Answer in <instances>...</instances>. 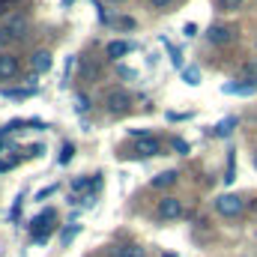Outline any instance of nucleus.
Instances as JSON below:
<instances>
[{"instance_id": "8", "label": "nucleus", "mask_w": 257, "mask_h": 257, "mask_svg": "<svg viewBox=\"0 0 257 257\" xmlns=\"http://www.w3.org/2000/svg\"><path fill=\"white\" fill-rule=\"evenodd\" d=\"M159 150H162V144L156 141V138H144V141H138L135 144V156H159Z\"/></svg>"}, {"instance_id": "13", "label": "nucleus", "mask_w": 257, "mask_h": 257, "mask_svg": "<svg viewBox=\"0 0 257 257\" xmlns=\"http://www.w3.org/2000/svg\"><path fill=\"white\" fill-rule=\"evenodd\" d=\"M78 72H81L84 81H96V78H99V66L90 63V60H81V69H78Z\"/></svg>"}, {"instance_id": "31", "label": "nucleus", "mask_w": 257, "mask_h": 257, "mask_svg": "<svg viewBox=\"0 0 257 257\" xmlns=\"http://www.w3.org/2000/svg\"><path fill=\"white\" fill-rule=\"evenodd\" d=\"M3 6H6V0H0V12H3Z\"/></svg>"}, {"instance_id": "15", "label": "nucleus", "mask_w": 257, "mask_h": 257, "mask_svg": "<svg viewBox=\"0 0 257 257\" xmlns=\"http://www.w3.org/2000/svg\"><path fill=\"white\" fill-rule=\"evenodd\" d=\"M117 257H147V251H144L141 245H132V242H128V245H120V248H117Z\"/></svg>"}, {"instance_id": "22", "label": "nucleus", "mask_w": 257, "mask_h": 257, "mask_svg": "<svg viewBox=\"0 0 257 257\" xmlns=\"http://www.w3.org/2000/svg\"><path fill=\"white\" fill-rule=\"evenodd\" d=\"M189 150H192V147H189V141H183V138H174V153H177V156H186Z\"/></svg>"}, {"instance_id": "17", "label": "nucleus", "mask_w": 257, "mask_h": 257, "mask_svg": "<svg viewBox=\"0 0 257 257\" xmlns=\"http://www.w3.org/2000/svg\"><path fill=\"white\" fill-rule=\"evenodd\" d=\"M165 45H168V51H171V63H174V69H180V72H183V69H186V66H183V51H180V48H174L168 39H165Z\"/></svg>"}, {"instance_id": "20", "label": "nucleus", "mask_w": 257, "mask_h": 257, "mask_svg": "<svg viewBox=\"0 0 257 257\" xmlns=\"http://www.w3.org/2000/svg\"><path fill=\"white\" fill-rule=\"evenodd\" d=\"M72 156H75V147H72V144H63V150H60V159H57V162H60V165H69V162H72Z\"/></svg>"}, {"instance_id": "30", "label": "nucleus", "mask_w": 257, "mask_h": 257, "mask_svg": "<svg viewBox=\"0 0 257 257\" xmlns=\"http://www.w3.org/2000/svg\"><path fill=\"white\" fill-rule=\"evenodd\" d=\"M120 75H123V78H135V69H126V66H120Z\"/></svg>"}, {"instance_id": "19", "label": "nucleus", "mask_w": 257, "mask_h": 257, "mask_svg": "<svg viewBox=\"0 0 257 257\" xmlns=\"http://www.w3.org/2000/svg\"><path fill=\"white\" fill-rule=\"evenodd\" d=\"M36 90H30V87H24V90H3V96L6 99H27V96H33Z\"/></svg>"}, {"instance_id": "27", "label": "nucleus", "mask_w": 257, "mask_h": 257, "mask_svg": "<svg viewBox=\"0 0 257 257\" xmlns=\"http://www.w3.org/2000/svg\"><path fill=\"white\" fill-rule=\"evenodd\" d=\"M168 120H171V123H174V120L180 123V120H189V114H177V111H168Z\"/></svg>"}, {"instance_id": "21", "label": "nucleus", "mask_w": 257, "mask_h": 257, "mask_svg": "<svg viewBox=\"0 0 257 257\" xmlns=\"http://www.w3.org/2000/svg\"><path fill=\"white\" fill-rule=\"evenodd\" d=\"M75 108H78V114H87V111H90V99H87L84 93H78V99H75Z\"/></svg>"}, {"instance_id": "33", "label": "nucleus", "mask_w": 257, "mask_h": 257, "mask_svg": "<svg viewBox=\"0 0 257 257\" xmlns=\"http://www.w3.org/2000/svg\"><path fill=\"white\" fill-rule=\"evenodd\" d=\"M254 168H257V156H254Z\"/></svg>"}, {"instance_id": "7", "label": "nucleus", "mask_w": 257, "mask_h": 257, "mask_svg": "<svg viewBox=\"0 0 257 257\" xmlns=\"http://www.w3.org/2000/svg\"><path fill=\"white\" fill-rule=\"evenodd\" d=\"M132 48H135L132 42L114 39V42H108V48H105V57H108V60H120V57H126L128 51H132Z\"/></svg>"}, {"instance_id": "5", "label": "nucleus", "mask_w": 257, "mask_h": 257, "mask_svg": "<svg viewBox=\"0 0 257 257\" xmlns=\"http://www.w3.org/2000/svg\"><path fill=\"white\" fill-rule=\"evenodd\" d=\"M18 57H12V54H0V81H12V78H18Z\"/></svg>"}, {"instance_id": "1", "label": "nucleus", "mask_w": 257, "mask_h": 257, "mask_svg": "<svg viewBox=\"0 0 257 257\" xmlns=\"http://www.w3.org/2000/svg\"><path fill=\"white\" fill-rule=\"evenodd\" d=\"M27 30H30V18H27L24 12H12V15L3 21V27H0V33H3L6 39H24Z\"/></svg>"}, {"instance_id": "16", "label": "nucleus", "mask_w": 257, "mask_h": 257, "mask_svg": "<svg viewBox=\"0 0 257 257\" xmlns=\"http://www.w3.org/2000/svg\"><path fill=\"white\" fill-rule=\"evenodd\" d=\"M78 233H81V224H66L63 233H60V245H69V242H72Z\"/></svg>"}, {"instance_id": "29", "label": "nucleus", "mask_w": 257, "mask_h": 257, "mask_svg": "<svg viewBox=\"0 0 257 257\" xmlns=\"http://www.w3.org/2000/svg\"><path fill=\"white\" fill-rule=\"evenodd\" d=\"M150 3H153V6H156V9H165V6H171V3H174V0H150Z\"/></svg>"}, {"instance_id": "24", "label": "nucleus", "mask_w": 257, "mask_h": 257, "mask_svg": "<svg viewBox=\"0 0 257 257\" xmlns=\"http://www.w3.org/2000/svg\"><path fill=\"white\" fill-rule=\"evenodd\" d=\"M218 6H221V9H239L242 0H218Z\"/></svg>"}, {"instance_id": "26", "label": "nucleus", "mask_w": 257, "mask_h": 257, "mask_svg": "<svg viewBox=\"0 0 257 257\" xmlns=\"http://www.w3.org/2000/svg\"><path fill=\"white\" fill-rule=\"evenodd\" d=\"M54 192H57V186H48V189H42V192L36 194V200H45L48 194H54Z\"/></svg>"}, {"instance_id": "4", "label": "nucleus", "mask_w": 257, "mask_h": 257, "mask_svg": "<svg viewBox=\"0 0 257 257\" xmlns=\"http://www.w3.org/2000/svg\"><path fill=\"white\" fill-rule=\"evenodd\" d=\"M105 105H108L114 114H123V111H128V105H132V96H128L126 90H108Z\"/></svg>"}, {"instance_id": "12", "label": "nucleus", "mask_w": 257, "mask_h": 257, "mask_svg": "<svg viewBox=\"0 0 257 257\" xmlns=\"http://www.w3.org/2000/svg\"><path fill=\"white\" fill-rule=\"evenodd\" d=\"M257 84H251V81H242V84H224L221 87V93H239V96H248V93H254Z\"/></svg>"}, {"instance_id": "28", "label": "nucleus", "mask_w": 257, "mask_h": 257, "mask_svg": "<svg viewBox=\"0 0 257 257\" xmlns=\"http://www.w3.org/2000/svg\"><path fill=\"white\" fill-rule=\"evenodd\" d=\"M183 33H186V36H197V24H192V21H189V24L183 27Z\"/></svg>"}, {"instance_id": "11", "label": "nucleus", "mask_w": 257, "mask_h": 257, "mask_svg": "<svg viewBox=\"0 0 257 257\" xmlns=\"http://www.w3.org/2000/svg\"><path fill=\"white\" fill-rule=\"evenodd\" d=\"M177 180H180L177 171H162L159 177H153V189H168V186H174Z\"/></svg>"}, {"instance_id": "23", "label": "nucleus", "mask_w": 257, "mask_h": 257, "mask_svg": "<svg viewBox=\"0 0 257 257\" xmlns=\"http://www.w3.org/2000/svg\"><path fill=\"white\" fill-rule=\"evenodd\" d=\"M242 75H245V81H251V84H257V63H245V69H242Z\"/></svg>"}, {"instance_id": "14", "label": "nucleus", "mask_w": 257, "mask_h": 257, "mask_svg": "<svg viewBox=\"0 0 257 257\" xmlns=\"http://www.w3.org/2000/svg\"><path fill=\"white\" fill-rule=\"evenodd\" d=\"M183 81H186L189 87H197V84H200V69H197V66H186V69H183Z\"/></svg>"}, {"instance_id": "6", "label": "nucleus", "mask_w": 257, "mask_h": 257, "mask_svg": "<svg viewBox=\"0 0 257 257\" xmlns=\"http://www.w3.org/2000/svg\"><path fill=\"white\" fill-rule=\"evenodd\" d=\"M206 39H209L212 45H227V42L233 39V30H230V27L215 24V27H209V30H206Z\"/></svg>"}, {"instance_id": "25", "label": "nucleus", "mask_w": 257, "mask_h": 257, "mask_svg": "<svg viewBox=\"0 0 257 257\" xmlns=\"http://www.w3.org/2000/svg\"><path fill=\"white\" fill-rule=\"evenodd\" d=\"M114 24H117V27H126V30H132V27H135V18H117Z\"/></svg>"}, {"instance_id": "18", "label": "nucleus", "mask_w": 257, "mask_h": 257, "mask_svg": "<svg viewBox=\"0 0 257 257\" xmlns=\"http://www.w3.org/2000/svg\"><path fill=\"white\" fill-rule=\"evenodd\" d=\"M236 123H239V117H227V120H221V123L215 126V135H230Z\"/></svg>"}, {"instance_id": "32", "label": "nucleus", "mask_w": 257, "mask_h": 257, "mask_svg": "<svg viewBox=\"0 0 257 257\" xmlns=\"http://www.w3.org/2000/svg\"><path fill=\"white\" fill-rule=\"evenodd\" d=\"M69 3H72V0H63V6H69Z\"/></svg>"}, {"instance_id": "2", "label": "nucleus", "mask_w": 257, "mask_h": 257, "mask_svg": "<svg viewBox=\"0 0 257 257\" xmlns=\"http://www.w3.org/2000/svg\"><path fill=\"white\" fill-rule=\"evenodd\" d=\"M215 209H218V215L233 218V215H239V212L245 209V200H242L239 194H221V197L215 200Z\"/></svg>"}, {"instance_id": "9", "label": "nucleus", "mask_w": 257, "mask_h": 257, "mask_svg": "<svg viewBox=\"0 0 257 257\" xmlns=\"http://www.w3.org/2000/svg\"><path fill=\"white\" fill-rule=\"evenodd\" d=\"M54 218H57V212H54V209H42V212H39V215L33 218V224H30V227H33V236H39V233H45V227H48V221H54Z\"/></svg>"}, {"instance_id": "3", "label": "nucleus", "mask_w": 257, "mask_h": 257, "mask_svg": "<svg viewBox=\"0 0 257 257\" xmlns=\"http://www.w3.org/2000/svg\"><path fill=\"white\" fill-rule=\"evenodd\" d=\"M156 215H159L162 221H177V218L183 215V200H177V197H162L159 206H156Z\"/></svg>"}, {"instance_id": "10", "label": "nucleus", "mask_w": 257, "mask_h": 257, "mask_svg": "<svg viewBox=\"0 0 257 257\" xmlns=\"http://www.w3.org/2000/svg\"><path fill=\"white\" fill-rule=\"evenodd\" d=\"M30 66H33V72H36V75L48 72V69H51V54H48V51H36V54L30 57Z\"/></svg>"}]
</instances>
